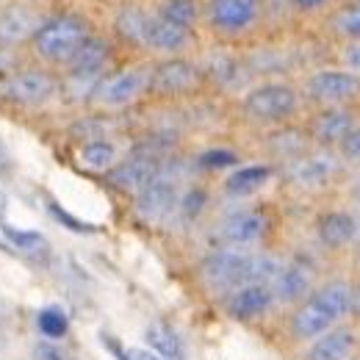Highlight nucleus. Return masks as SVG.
I'll return each instance as SVG.
<instances>
[{
    "mask_svg": "<svg viewBox=\"0 0 360 360\" xmlns=\"http://www.w3.org/2000/svg\"><path fill=\"white\" fill-rule=\"evenodd\" d=\"M280 261L271 255H250L241 250H219L202 261V280L211 288H238L247 283H271Z\"/></svg>",
    "mask_w": 360,
    "mask_h": 360,
    "instance_id": "1",
    "label": "nucleus"
},
{
    "mask_svg": "<svg viewBox=\"0 0 360 360\" xmlns=\"http://www.w3.org/2000/svg\"><path fill=\"white\" fill-rule=\"evenodd\" d=\"M349 305H352V285L349 283L333 280V283L321 285L294 314V321H291L294 335L297 338H316V335L327 333L338 319L349 314Z\"/></svg>",
    "mask_w": 360,
    "mask_h": 360,
    "instance_id": "2",
    "label": "nucleus"
},
{
    "mask_svg": "<svg viewBox=\"0 0 360 360\" xmlns=\"http://www.w3.org/2000/svg\"><path fill=\"white\" fill-rule=\"evenodd\" d=\"M89 39V25L75 17V14H58L53 20H45L37 34H34V47L37 53L47 58V61H56V64H64L75 56V50Z\"/></svg>",
    "mask_w": 360,
    "mask_h": 360,
    "instance_id": "3",
    "label": "nucleus"
},
{
    "mask_svg": "<svg viewBox=\"0 0 360 360\" xmlns=\"http://www.w3.org/2000/svg\"><path fill=\"white\" fill-rule=\"evenodd\" d=\"M244 111L255 122H280L297 111V91L285 84H264L244 97Z\"/></svg>",
    "mask_w": 360,
    "mask_h": 360,
    "instance_id": "4",
    "label": "nucleus"
},
{
    "mask_svg": "<svg viewBox=\"0 0 360 360\" xmlns=\"http://www.w3.org/2000/svg\"><path fill=\"white\" fill-rule=\"evenodd\" d=\"M147 86H150V70L147 67H131V70H122V72L100 78L91 94H94L97 103L117 108V105L134 103Z\"/></svg>",
    "mask_w": 360,
    "mask_h": 360,
    "instance_id": "5",
    "label": "nucleus"
},
{
    "mask_svg": "<svg viewBox=\"0 0 360 360\" xmlns=\"http://www.w3.org/2000/svg\"><path fill=\"white\" fill-rule=\"evenodd\" d=\"M175 205H178V183H175V178L164 175V169L136 194V214L144 222L167 219L175 211Z\"/></svg>",
    "mask_w": 360,
    "mask_h": 360,
    "instance_id": "6",
    "label": "nucleus"
},
{
    "mask_svg": "<svg viewBox=\"0 0 360 360\" xmlns=\"http://www.w3.org/2000/svg\"><path fill=\"white\" fill-rule=\"evenodd\" d=\"M56 94V81L42 70H22L8 75L3 84V97L20 105H42Z\"/></svg>",
    "mask_w": 360,
    "mask_h": 360,
    "instance_id": "7",
    "label": "nucleus"
},
{
    "mask_svg": "<svg viewBox=\"0 0 360 360\" xmlns=\"http://www.w3.org/2000/svg\"><path fill=\"white\" fill-rule=\"evenodd\" d=\"M261 14V0H211L208 20L222 34H241L255 25Z\"/></svg>",
    "mask_w": 360,
    "mask_h": 360,
    "instance_id": "8",
    "label": "nucleus"
},
{
    "mask_svg": "<svg viewBox=\"0 0 360 360\" xmlns=\"http://www.w3.org/2000/svg\"><path fill=\"white\" fill-rule=\"evenodd\" d=\"M308 94L319 103H327V105L355 100L360 94V75L341 72V70H321L308 81Z\"/></svg>",
    "mask_w": 360,
    "mask_h": 360,
    "instance_id": "9",
    "label": "nucleus"
},
{
    "mask_svg": "<svg viewBox=\"0 0 360 360\" xmlns=\"http://www.w3.org/2000/svg\"><path fill=\"white\" fill-rule=\"evenodd\" d=\"M200 81V72L194 64L183 61V58H169L164 64H158L155 70H150V86L147 89L169 97V94H183V91L194 89Z\"/></svg>",
    "mask_w": 360,
    "mask_h": 360,
    "instance_id": "10",
    "label": "nucleus"
},
{
    "mask_svg": "<svg viewBox=\"0 0 360 360\" xmlns=\"http://www.w3.org/2000/svg\"><path fill=\"white\" fill-rule=\"evenodd\" d=\"M161 172V161L153 155V153H136L131 155L128 161H122L120 167H111V172H108V180L117 186V188H122V191H141L150 180L155 178Z\"/></svg>",
    "mask_w": 360,
    "mask_h": 360,
    "instance_id": "11",
    "label": "nucleus"
},
{
    "mask_svg": "<svg viewBox=\"0 0 360 360\" xmlns=\"http://www.w3.org/2000/svg\"><path fill=\"white\" fill-rule=\"evenodd\" d=\"M274 302L271 288L264 283H247L233 288L230 300H227V311L233 319H255V316L266 314L269 305Z\"/></svg>",
    "mask_w": 360,
    "mask_h": 360,
    "instance_id": "12",
    "label": "nucleus"
},
{
    "mask_svg": "<svg viewBox=\"0 0 360 360\" xmlns=\"http://www.w3.org/2000/svg\"><path fill=\"white\" fill-rule=\"evenodd\" d=\"M355 347H358V335L349 327H338L316 338L305 360H352Z\"/></svg>",
    "mask_w": 360,
    "mask_h": 360,
    "instance_id": "13",
    "label": "nucleus"
},
{
    "mask_svg": "<svg viewBox=\"0 0 360 360\" xmlns=\"http://www.w3.org/2000/svg\"><path fill=\"white\" fill-rule=\"evenodd\" d=\"M271 297L280 302H297L311 288V269L305 264H285L271 280Z\"/></svg>",
    "mask_w": 360,
    "mask_h": 360,
    "instance_id": "14",
    "label": "nucleus"
},
{
    "mask_svg": "<svg viewBox=\"0 0 360 360\" xmlns=\"http://www.w3.org/2000/svg\"><path fill=\"white\" fill-rule=\"evenodd\" d=\"M355 128V114L352 111H344V108H330V111H321L311 125V134L319 144H341L349 131Z\"/></svg>",
    "mask_w": 360,
    "mask_h": 360,
    "instance_id": "15",
    "label": "nucleus"
},
{
    "mask_svg": "<svg viewBox=\"0 0 360 360\" xmlns=\"http://www.w3.org/2000/svg\"><path fill=\"white\" fill-rule=\"evenodd\" d=\"M188 42V28H180L175 22H167L161 20L158 14L147 20V31H144V47H153V50H161V53H175L183 50Z\"/></svg>",
    "mask_w": 360,
    "mask_h": 360,
    "instance_id": "16",
    "label": "nucleus"
},
{
    "mask_svg": "<svg viewBox=\"0 0 360 360\" xmlns=\"http://www.w3.org/2000/svg\"><path fill=\"white\" fill-rule=\"evenodd\" d=\"M222 238L227 244H250L266 233V217L261 211H238L222 225Z\"/></svg>",
    "mask_w": 360,
    "mask_h": 360,
    "instance_id": "17",
    "label": "nucleus"
},
{
    "mask_svg": "<svg viewBox=\"0 0 360 360\" xmlns=\"http://www.w3.org/2000/svg\"><path fill=\"white\" fill-rule=\"evenodd\" d=\"M42 22H37V17L22 8V6H8L0 11V45H17L28 37L37 34Z\"/></svg>",
    "mask_w": 360,
    "mask_h": 360,
    "instance_id": "18",
    "label": "nucleus"
},
{
    "mask_svg": "<svg viewBox=\"0 0 360 360\" xmlns=\"http://www.w3.org/2000/svg\"><path fill=\"white\" fill-rule=\"evenodd\" d=\"M108 56H111V47L108 42L89 37L84 45L75 50V56L67 61L70 64V72L72 75H91V78H100V72L105 70L108 64Z\"/></svg>",
    "mask_w": 360,
    "mask_h": 360,
    "instance_id": "19",
    "label": "nucleus"
},
{
    "mask_svg": "<svg viewBox=\"0 0 360 360\" xmlns=\"http://www.w3.org/2000/svg\"><path fill=\"white\" fill-rule=\"evenodd\" d=\"M316 233L321 238L324 247H344L355 238L358 225H355V217L352 214H344V211H330L324 214L319 222H316Z\"/></svg>",
    "mask_w": 360,
    "mask_h": 360,
    "instance_id": "20",
    "label": "nucleus"
},
{
    "mask_svg": "<svg viewBox=\"0 0 360 360\" xmlns=\"http://www.w3.org/2000/svg\"><path fill=\"white\" fill-rule=\"evenodd\" d=\"M147 344L161 360H186V347L180 335L164 321H153L147 327Z\"/></svg>",
    "mask_w": 360,
    "mask_h": 360,
    "instance_id": "21",
    "label": "nucleus"
},
{
    "mask_svg": "<svg viewBox=\"0 0 360 360\" xmlns=\"http://www.w3.org/2000/svg\"><path fill=\"white\" fill-rule=\"evenodd\" d=\"M269 178H271L269 167H244V169H236V172L227 178L225 188H227V194H233V197H244V194L258 191Z\"/></svg>",
    "mask_w": 360,
    "mask_h": 360,
    "instance_id": "22",
    "label": "nucleus"
},
{
    "mask_svg": "<svg viewBox=\"0 0 360 360\" xmlns=\"http://www.w3.org/2000/svg\"><path fill=\"white\" fill-rule=\"evenodd\" d=\"M333 169H335L333 158H327V155H314V158L297 161L294 169H291V178L297 180V183H302V186H316V183H324V180L330 178Z\"/></svg>",
    "mask_w": 360,
    "mask_h": 360,
    "instance_id": "23",
    "label": "nucleus"
},
{
    "mask_svg": "<svg viewBox=\"0 0 360 360\" xmlns=\"http://www.w3.org/2000/svg\"><path fill=\"white\" fill-rule=\"evenodd\" d=\"M3 236L11 241L14 252H22V255H37V258H45L50 244L42 233L37 230H20V227H3Z\"/></svg>",
    "mask_w": 360,
    "mask_h": 360,
    "instance_id": "24",
    "label": "nucleus"
},
{
    "mask_svg": "<svg viewBox=\"0 0 360 360\" xmlns=\"http://www.w3.org/2000/svg\"><path fill=\"white\" fill-rule=\"evenodd\" d=\"M114 161H117V150L105 139H94V141H86L81 147V164L94 169V172H108L114 167Z\"/></svg>",
    "mask_w": 360,
    "mask_h": 360,
    "instance_id": "25",
    "label": "nucleus"
},
{
    "mask_svg": "<svg viewBox=\"0 0 360 360\" xmlns=\"http://www.w3.org/2000/svg\"><path fill=\"white\" fill-rule=\"evenodd\" d=\"M147 20H150V14L141 11V8H134V6H131V8H122L120 17H117V31H120L125 39L136 42V45H144Z\"/></svg>",
    "mask_w": 360,
    "mask_h": 360,
    "instance_id": "26",
    "label": "nucleus"
},
{
    "mask_svg": "<svg viewBox=\"0 0 360 360\" xmlns=\"http://www.w3.org/2000/svg\"><path fill=\"white\" fill-rule=\"evenodd\" d=\"M158 17L167 22H175L180 28H191L197 20V3L194 0H164Z\"/></svg>",
    "mask_w": 360,
    "mask_h": 360,
    "instance_id": "27",
    "label": "nucleus"
},
{
    "mask_svg": "<svg viewBox=\"0 0 360 360\" xmlns=\"http://www.w3.org/2000/svg\"><path fill=\"white\" fill-rule=\"evenodd\" d=\"M37 324H39V333L45 338H53V341L56 338H64L67 330H70V319H67V314L61 308H45V311H39Z\"/></svg>",
    "mask_w": 360,
    "mask_h": 360,
    "instance_id": "28",
    "label": "nucleus"
},
{
    "mask_svg": "<svg viewBox=\"0 0 360 360\" xmlns=\"http://www.w3.org/2000/svg\"><path fill=\"white\" fill-rule=\"evenodd\" d=\"M335 31L344 34V37H352V39H360V3H352L347 8H341L333 20Z\"/></svg>",
    "mask_w": 360,
    "mask_h": 360,
    "instance_id": "29",
    "label": "nucleus"
},
{
    "mask_svg": "<svg viewBox=\"0 0 360 360\" xmlns=\"http://www.w3.org/2000/svg\"><path fill=\"white\" fill-rule=\"evenodd\" d=\"M47 211H50V217L58 222L61 227H67V230H72V233H84V236H89V233H97V227L89 225V222H84V219H78V217H72L70 211H64L58 202H47Z\"/></svg>",
    "mask_w": 360,
    "mask_h": 360,
    "instance_id": "30",
    "label": "nucleus"
},
{
    "mask_svg": "<svg viewBox=\"0 0 360 360\" xmlns=\"http://www.w3.org/2000/svg\"><path fill=\"white\" fill-rule=\"evenodd\" d=\"M236 161H238V158H236V153H230V150H208V153L200 155V167H205V169L233 167Z\"/></svg>",
    "mask_w": 360,
    "mask_h": 360,
    "instance_id": "31",
    "label": "nucleus"
},
{
    "mask_svg": "<svg viewBox=\"0 0 360 360\" xmlns=\"http://www.w3.org/2000/svg\"><path fill=\"white\" fill-rule=\"evenodd\" d=\"M103 341H105V347L117 355L120 360H161L155 352H147V349H136V347H131V349H122L111 335H103Z\"/></svg>",
    "mask_w": 360,
    "mask_h": 360,
    "instance_id": "32",
    "label": "nucleus"
},
{
    "mask_svg": "<svg viewBox=\"0 0 360 360\" xmlns=\"http://www.w3.org/2000/svg\"><path fill=\"white\" fill-rule=\"evenodd\" d=\"M180 202V211H183V217L186 219H194L200 211H202V205H205V191H197V188H191Z\"/></svg>",
    "mask_w": 360,
    "mask_h": 360,
    "instance_id": "33",
    "label": "nucleus"
},
{
    "mask_svg": "<svg viewBox=\"0 0 360 360\" xmlns=\"http://www.w3.org/2000/svg\"><path fill=\"white\" fill-rule=\"evenodd\" d=\"M341 153L347 155V158H352V161H360V125H355L349 136L341 141Z\"/></svg>",
    "mask_w": 360,
    "mask_h": 360,
    "instance_id": "34",
    "label": "nucleus"
},
{
    "mask_svg": "<svg viewBox=\"0 0 360 360\" xmlns=\"http://www.w3.org/2000/svg\"><path fill=\"white\" fill-rule=\"evenodd\" d=\"M344 61H347L352 70H358L360 72V39L358 42H352V45L344 50Z\"/></svg>",
    "mask_w": 360,
    "mask_h": 360,
    "instance_id": "35",
    "label": "nucleus"
},
{
    "mask_svg": "<svg viewBox=\"0 0 360 360\" xmlns=\"http://www.w3.org/2000/svg\"><path fill=\"white\" fill-rule=\"evenodd\" d=\"M291 6H297L300 11H314V8H319V6H324L327 0H288Z\"/></svg>",
    "mask_w": 360,
    "mask_h": 360,
    "instance_id": "36",
    "label": "nucleus"
},
{
    "mask_svg": "<svg viewBox=\"0 0 360 360\" xmlns=\"http://www.w3.org/2000/svg\"><path fill=\"white\" fill-rule=\"evenodd\" d=\"M349 311L355 316H360V283L352 288V305H349Z\"/></svg>",
    "mask_w": 360,
    "mask_h": 360,
    "instance_id": "37",
    "label": "nucleus"
},
{
    "mask_svg": "<svg viewBox=\"0 0 360 360\" xmlns=\"http://www.w3.org/2000/svg\"><path fill=\"white\" fill-rule=\"evenodd\" d=\"M8 167V155H6V147H3V141H0V172Z\"/></svg>",
    "mask_w": 360,
    "mask_h": 360,
    "instance_id": "38",
    "label": "nucleus"
},
{
    "mask_svg": "<svg viewBox=\"0 0 360 360\" xmlns=\"http://www.w3.org/2000/svg\"><path fill=\"white\" fill-rule=\"evenodd\" d=\"M8 64H11V58H8V56H6L3 50H0V72H3V70H6Z\"/></svg>",
    "mask_w": 360,
    "mask_h": 360,
    "instance_id": "39",
    "label": "nucleus"
},
{
    "mask_svg": "<svg viewBox=\"0 0 360 360\" xmlns=\"http://www.w3.org/2000/svg\"><path fill=\"white\" fill-rule=\"evenodd\" d=\"M0 252H6V255H11V252H14V250H11V247H8V244H3V241H0Z\"/></svg>",
    "mask_w": 360,
    "mask_h": 360,
    "instance_id": "40",
    "label": "nucleus"
},
{
    "mask_svg": "<svg viewBox=\"0 0 360 360\" xmlns=\"http://www.w3.org/2000/svg\"><path fill=\"white\" fill-rule=\"evenodd\" d=\"M0 208H3V197H0Z\"/></svg>",
    "mask_w": 360,
    "mask_h": 360,
    "instance_id": "41",
    "label": "nucleus"
},
{
    "mask_svg": "<svg viewBox=\"0 0 360 360\" xmlns=\"http://www.w3.org/2000/svg\"><path fill=\"white\" fill-rule=\"evenodd\" d=\"M61 360H64V358H61Z\"/></svg>",
    "mask_w": 360,
    "mask_h": 360,
    "instance_id": "42",
    "label": "nucleus"
},
{
    "mask_svg": "<svg viewBox=\"0 0 360 360\" xmlns=\"http://www.w3.org/2000/svg\"><path fill=\"white\" fill-rule=\"evenodd\" d=\"M358 194H360V191H358Z\"/></svg>",
    "mask_w": 360,
    "mask_h": 360,
    "instance_id": "43",
    "label": "nucleus"
}]
</instances>
